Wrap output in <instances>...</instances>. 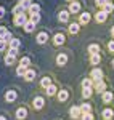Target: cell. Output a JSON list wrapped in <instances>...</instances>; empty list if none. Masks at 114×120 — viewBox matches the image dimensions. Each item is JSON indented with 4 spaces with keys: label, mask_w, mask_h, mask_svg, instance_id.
<instances>
[{
    "label": "cell",
    "mask_w": 114,
    "mask_h": 120,
    "mask_svg": "<svg viewBox=\"0 0 114 120\" xmlns=\"http://www.w3.org/2000/svg\"><path fill=\"white\" fill-rule=\"evenodd\" d=\"M29 19H28V16H26V13H19V15H16L15 16V26H24L26 22H28Z\"/></svg>",
    "instance_id": "cell-1"
},
{
    "label": "cell",
    "mask_w": 114,
    "mask_h": 120,
    "mask_svg": "<svg viewBox=\"0 0 114 120\" xmlns=\"http://www.w3.org/2000/svg\"><path fill=\"white\" fill-rule=\"evenodd\" d=\"M90 77L93 79V82H96V80H103V71H101V69H98V67H95V69H92Z\"/></svg>",
    "instance_id": "cell-2"
},
{
    "label": "cell",
    "mask_w": 114,
    "mask_h": 120,
    "mask_svg": "<svg viewBox=\"0 0 114 120\" xmlns=\"http://www.w3.org/2000/svg\"><path fill=\"white\" fill-rule=\"evenodd\" d=\"M43 104H45V99L42 98V96H35L34 98V101H32V106H34V109H42L43 107Z\"/></svg>",
    "instance_id": "cell-3"
},
{
    "label": "cell",
    "mask_w": 114,
    "mask_h": 120,
    "mask_svg": "<svg viewBox=\"0 0 114 120\" xmlns=\"http://www.w3.org/2000/svg\"><path fill=\"white\" fill-rule=\"evenodd\" d=\"M69 114H71V117L76 120L79 117H82V111H80V107H77V106H72L71 109H69Z\"/></svg>",
    "instance_id": "cell-4"
},
{
    "label": "cell",
    "mask_w": 114,
    "mask_h": 120,
    "mask_svg": "<svg viewBox=\"0 0 114 120\" xmlns=\"http://www.w3.org/2000/svg\"><path fill=\"white\" fill-rule=\"evenodd\" d=\"M35 40H37L39 45H43V43H47V40H48V34L47 32H39Z\"/></svg>",
    "instance_id": "cell-5"
},
{
    "label": "cell",
    "mask_w": 114,
    "mask_h": 120,
    "mask_svg": "<svg viewBox=\"0 0 114 120\" xmlns=\"http://www.w3.org/2000/svg\"><path fill=\"white\" fill-rule=\"evenodd\" d=\"M106 18H108V13H106L105 10H100L98 13L95 15V19H96V22H105Z\"/></svg>",
    "instance_id": "cell-6"
},
{
    "label": "cell",
    "mask_w": 114,
    "mask_h": 120,
    "mask_svg": "<svg viewBox=\"0 0 114 120\" xmlns=\"http://www.w3.org/2000/svg\"><path fill=\"white\" fill-rule=\"evenodd\" d=\"M95 90L98 93H101V94H103V93L106 91V83L103 82V80H96V82H95Z\"/></svg>",
    "instance_id": "cell-7"
},
{
    "label": "cell",
    "mask_w": 114,
    "mask_h": 120,
    "mask_svg": "<svg viewBox=\"0 0 114 120\" xmlns=\"http://www.w3.org/2000/svg\"><path fill=\"white\" fill-rule=\"evenodd\" d=\"M90 22V13H80L79 16V24H88Z\"/></svg>",
    "instance_id": "cell-8"
},
{
    "label": "cell",
    "mask_w": 114,
    "mask_h": 120,
    "mask_svg": "<svg viewBox=\"0 0 114 120\" xmlns=\"http://www.w3.org/2000/svg\"><path fill=\"white\" fill-rule=\"evenodd\" d=\"M56 96H58V101L59 102H64L67 98H69V93H67L66 90H59V91L56 93Z\"/></svg>",
    "instance_id": "cell-9"
},
{
    "label": "cell",
    "mask_w": 114,
    "mask_h": 120,
    "mask_svg": "<svg viewBox=\"0 0 114 120\" xmlns=\"http://www.w3.org/2000/svg\"><path fill=\"white\" fill-rule=\"evenodd\" d=\"M16 96H18V94H16L15 90H8V91L5 93V99H7L8 102H13L15 99H16Z\"/></svg>",
    "instance_id": "cell-10"
},
{
    "label": "cell",
    "mask_w": 114,
    "mask_h": 120,
    "mask_svg": "<svg viewBox=\"0 0 114 120\" xmlns=\"http://www.w3.org/2000/svg\"><path fill=\"white\" fill-rule=\"evenodd\" d=\"M64 40H66V37L63 35V34H56L55 37H53V43L56 46H59V45H63L64 43Z\"/></svg>",
    "instance_id": "cell-11"
},
{
    "label": "cell",
    "mask_w": 114,
    "mask_h": 120,
    "mask_svg": "<svg viewBox=\"0 0 114 120\" xmlns=\"http://www.w3.org/2000/svg\"><path fill=\"white\" fill-rule=\"evenodd\" d=\"M80 11V3L79 2H71L69 5V13H79Z\"/></svg>",
    "instance_id": "cell-12"
},
{
    "label": "cell",
    "mask_w": 114,
    "mask_h": 120,
    "mask_svg": "<svg viewBox=\"0 0 114 120\" xmlns=\"http://www.w3.org/2000/svg\"><path fill=\"white\" fill-rule=\"evenodd\" d=\"M67 29H69V34H72V35H74V34H77V32H79V29H80V24H79V22H71Z\"/></svg>",
    "instance_id": "cell-13"
},
{
    "label": "cell",
    "mask_w": 114,
    "mask_h": 120,
    "mask_svg": "<svg viewBox=\"0 0 114 120\" xmlns=\"http://www.w3.org/2000/svg\"><path fill=\"white\" fill-rule=\"evenodd\" d=\"M35 79V71H32V69H28L26 71V74H24V80H28V82H32Z\"/></svg>",
    "instance_id": "cell-14"
},
{
    "label": "cell",
    "mask_w": 114,
    "mask_h": 120,
    "mask_svg": "<svg viewBox=\"0 0 114 120\" xmlns=\"http://www.w3.org/2000/svg\"><path fill=\"white\" fill-rule=\"evenodd\" d=\"M101 99H103L105 104H109V102L113 101V93L111 91H105L103 94H101Z\"/></svg>",
    "instance_id": "cell-15"
},
{
    "label": "cell",
    "mask_w": 114,
    "mask_h": 120,
    "mask_svg": "<svg viewBox=\"0 0 114 120\" xmlns=\"http://www.w3.org/2000/svg\"><path fill=\"white\" fill-rule=\"evenodd\" d=\"M67 63V56L64 55V53H61V55L56 56V64L58 66H64Z\"/></svg>",
    "instance_id": "cell-16"
},
{
    "label": "cell",
    "mask_w": 114,
    "mask_h": 120,
    "mask_svg": "<svg viewBox=\"0 0 114 120\" xmlns=\"http://www.w3.org/2000/svg\"><path fill=\"white\" fill-rule=\"evenodd\" d=\"M26 115H28V111H26V107H19L18 111H16V119L23 120V119H26Z\"/></svg>",
    "instance_id": "cell-17"
},
{
    "label": "cell",
    "mask_w": 114,
    "mask_h": 120,
    "mask_svg": "<svg viewBox=\"0 0 114 120\" xmlns=\"http://www.w3.org/2000/svg\"><path fill=\"white\" fill-rule=\"evenodd\" d=\"M87 51H88L90 55H95V53H100V45H96V43H92V45H88V48H87Z\"/></svg>",
    "instance_id": "cell-18"
},
{
    "label": "cell",
    "mask_w": 114,
    "mask_h": 120,
    "mask_svg": "<svg viewBox=\"0 0 114 120\" xmlns=\"http://www.w3.org/2000/svg\"><path fill=\"white\" fill-rule=\"evenodd\" d=\"M58 19L61 21V22H67V19H69V11H59V15H58Z\"/></svg>",
    "instance_id": "cell-19"
},
{
    "label": "cell",
    "mask_w": 114,
    "mask_h": 120,
    "mask_svg": "<svg viewBox=\"0 0 114 120\" xmlns=\"http://www.w3.org/2000/svg\"><path fill=\"white\" fill-rule=\"evenodd\" d=\"M101 115H103V119H105V120H111V119H113V115H114V112H113V109H105V111L101 112Z\"/></svg>",
    "instance_id": "cell-20"
},
{
    "label": "cell",
    "mask_w": 114,
    "mask_h": 120,
    "mask_svg": "<svg viewBox=\"0 0 114 120\" xmlns=\"http://www.w3.org/2000/svg\"><path fill=\"white\" fill-rule=\"evenodd\" d=\"M8 43H10V48H11V50H18L19 46H21V42H19L18 38H11Z\"/></svg>",
    "instance_id": "cell-21"
},
{
    "label": "cell",
    "mask_w": 114,
    "mask_h": 120,
    "mask_svg": "<svg viewBox=\"0 0 114 120\" xmlns=\"http://www.w3.org/2000/svg\"><path fill=\"white\" fill-rule=\"evenodd\" d=\"M100 61H101V56H100V53L90 55V63H92V64H100Z\"/></svg>",
    "instance_id": "cell-22"
},
{
    "label": "cell",
    "mask_w": 114,
    "mask_h": 120,
    "mask_svg": "<svg viewBox=\"0 0 114 120\" xmlns=\"http://www.w3.org/2000/svg\"><path fill=\"white\" fill-rule=\"evenodd\" d=\"M80 111H82V114H92V106L88 102H84L80 106Z\"/></svg>",
    "instance_id": "cell-23"
},
{
    "label": "cell",
    "mask_w": 114,
    "mask_h": 120,
    "mask_svg": "<svg viewBox=\"0 0 114 120\" xmlns=\"http://www.w3.org/2000/svg\"><path fill=\"white\" fill-rule=\"evenodd\" d=\"M23 27H24V30H26V32H32V30L35 29V24H34V22L29 19V21L26 22V24H24V26H23Z\"/></svg>",
    "instance_id": "cell-24"
},
{
    "label": "cell",
    "mask_w": 114,
    "mask_h": 120,
    "mask_svg": "<svg viewBox=\"0 0 114 120\" xmlns=\"http://www.w3.org/2000/svg\"><path fill=\"white\" fill-rule=\"evenodd\" d=\"M93 85H95L93 79H84V80H82V86H84V88H92Z\"/></svg>",
    "instance_id": "cell-25"
},
{
    "label": "cell",
    "mask_w": 114,
    "mask_h": 120,
    "mask_svg": "<svg viewBox=\"0 0 114 120\" xmlns=\"http://www.w3.org/2000/svg\"><path fill=\"white\" fill-rule=\"evenodd\" d=\"M45 93H47L48 96H53V94H56V93H58V88L55 86V85H53V83H51V85L48 86L47 90H45Z\"/></svg>",
    "instance_id": "cell-26"
},
{
    "label": "cell",
    "mask_w": 114,
    "mask_h": 120,
    "mask_svg": "<svg viewBox=\"0 0 114 120\" xmlns=\"http://www.w3.org/2000/svg\"><path fill=\"white\" fill-rule=\"evenodd\" d=\"M40 85H42V86H43V88L47 90L48 86L51 85V79H50V77H43V79L40 80Z\"/></svg>",
    "instance_id": "cell-27"
},
{
    "label": "cell",
    "mask_w": 114,
    "mask_h": 120,
    "mask_svg": "<svg viewBox=\"0 0 114 120\" xmlns=\"http://www.w3.org/2000/svg\"><path fill=\"white\" fill-rule=\"evenodd\" d=\"M101 10H105L106 13H111V11L114 10V3H113V2H106V3H105V7H103Z\"/></svg>",
    "instance_id": "cell-28"
},
{
    "label": "cell",
    "mask_w": 114,
    "mask_h": 120,
    "mask_svg": "<svg viewBox=\"0 0 114 120\" xmlns=\"http://www.w3.org/2000/svg\"><path fill=\"white\" fill-rule=\"evenodd\" d=\"M19 64L24 66V67H28V66L31 64V58H29V56H23V58L19 59Z\"/></svg>",
    "instance_id": "cell-29"
},
{
    "label": "cell",
    "mask_w": 114,
    "mask_h": 120,
    "mask_svg": "<svg viewBox=\"0 0 114 120\" xmlns=\"http://www.w3.org/2000/svg\"><path fill=\"white\" fill-rule=\"evenodd\" d=\"M26 71H28V69H26L24 66H21V64H19L18 67H16V74H18L19 77H24V74H26Z\"/></svg>",
    "instance_id": "cell-30"
},
{
    "label": "cell",
    "mask_w": 114,
    "mask_h": 120,
    "mask_svg": "<svg viewBox=\"0 0 114 120\" xmlns=\"http://www.w3.org/2000/svg\"><path fill=\"white\" fill-rule=\"evenodd\" d=\"M19 5H21L24 10H29V8H31V5H32V2H31V0H21Z\"/></svg>",
    "instance_id": "cell-31"
},
{
    "label": "cell",
    "mask_w": 114,
    "mask_h": 120,
    "mask_svg": "<svg viewBox=\"0 0 114 120\" xmlns=\"http://www.w3.org/2000/svg\"><path fill=\"white\" fill-rule=\"evenodd\" d=\"M39 11H40V7H39L37 3H32V5H31V8H29V13H31V15H34V13H39Z\"/></svg>",
    "instance_id": "cell-32"
},
{
    "label": "cell",
    "mask_w": 114,
    "mask_h": 120,
    "mask_svg": "<svg viewBox=\"0 0 114 120\" xmlns=\"http://www.w3.org/2000/svg\"><path fill=\"white\" fill-rule=\"evenodd\" d=\"M15 59H16V56H11V55H7L5 56V64H13L15 63Z\"/></svg>",
    "instance_id": "cell-33"
},
{
    "label": "cell",
    "mask_w": 114,
    "mask_h": 120,
    "mask_svg": "<svg viewBox=\"0 0 114 120\" xmlns=\"http://www.w3.org/2000/svg\"><path fill=\"white\" fill-rule=\"evenodd\" d=\"M19 13H24V8H23V7H21V5H16V7H15V8H13V15H15V16H16V15H19Z\"/></svg>",
    "instance_id": "cell-34"
},
{
    "label": "cell",
    "mask_w": 114,
    "mask_h": 120,
    "mask_svg": "<svg viewBox=\"0 0 114 120\" xmlns=\"http://www.w3.org/2000/svg\"><path fill=\"white\" fill-rule=\"evenodd\" d=\"M31 21H32V22H34V24H37L39 21H40V15H39V13H34V15H31Z\"/></svg>",
    "instance_id": "cell-35"
},
{
    "label": "cell",
    "mask_w": 114,
    "mask_h": 120,
    "mask_svg": "<svg viewBox=\"0 0 114 120\" xmlns=\"http://www.w3.org/2000/svg\"><path fill=\"white\" fill-rule=\"evenodd\" d=\"M82 96L84 98H90L92 96V88H84L82 90Z\"/></svg>",
    "instance_id": "cell-36"
},
{
    "label": "cell",
    "mask_w": 114,
    "mask_h": 120,
    "mask_svg": "<svg viewBox=\"0 0 114 120\" xmlns=\"http://www.w3.org/2000/svg\"><path fill=\"white\" fill-rule=\"evenodd\" d=\"M106 2H109V0H95L96 7H100V8H103V7H105V3H106Z\"/></svg>",
    "instance_id": "cell-37"
},
{
    "label": "cell",
    "mask_w": 114,
    "mask_h": 120,
    "mask_svg": "<svg viewBox=\"0 0 114 120\" xmlns=\"http://www.w3.org/2000/svg\"><path fill=\"white\" fill-rule=\"evenodd\" d=\"M80 119L82 120H93V115H92V114H82Z\"/></svg>",
    "instance_id": "cell-38"
},
{
    "label": "cell",
    "mask_w": 114,
    "mask_h": 120,
    "mask_svg": "<svg viewBox=\"0 0 114 120\" xmlns=\"http://www.w3.org/2000/svg\"><path fill=\"white\" fill-rule=\"evenodd\" d=\"M7 45H8V42H7V40H0V51H3V50L7 48Z\"/></svg>",
    "instance_id": "cell-39"
},
{
    "label": "cell",
    "mask_w": 114,
    "mask_h": 120,
    "mask_svg": "<svg viewBox=\"0 0 114 120\" xmlns=\"http://www.w3.org/2000/svg\"><path fill=\"white\" fill-rule=\"evenodd\" d=\"M108 50H109L111 53H114V40H111V42L108 43Z\"/></svg>",
    "instance_id": "cell-40"
},
{
    "label": "cell",
    "mask_w": 114,
    "mask_h": 120,
    "mask_svg": "<svg viewBox=\"0 0 114 120\" xmlns=\"http://www.w3.org/2000/svg\"><path fill=\"white\" fill-rule=\"evenodd\" d=\"M8 55H11V56H16V55H18V50H11V48H10V50H8Z\"/></svg>",
    "instance_id": "cell-41"
},
{
    "label": "cell",
    "mask_w": 114,
    "mask_h": 120,
    "mask_svg": "<svg viewBox=\"0 0 114 120\" xmlns=\"http://www.w3.org/2000/svg\"><path fill=\"white\" fill-rule=\"evenodd\" d=\"M3 16H5V8L0 7V18H3Z\"/></svg>",
    "instance_id": "cell-42"
},
{
    "label": "cell",
    "mask_w": 114,
    "mask_h": 120,
    "mask_svg": "<svg viewBox=\"0 0 114 120\" xmlns=\"http://www.w3.org/2000/svg\"><path fill=\"white\" fill-rule=\"evenodd\" d=\"M111 35H113V38H114V26L111 27Z\"/></svg>",
    "instance_id": "cell-43"
},
{
    "label": "cell",
    "mask_w": 114,
    "mask_h": 120,
    "mask_svg": "<svg viewBox=\"0 0 114 120\" xmlns=\"http://www.w3.org/2000/svg\"><path fill=\"white\" fill-rule=\"evenodd\" d=\"M0 120H7V119H5V117H3V115H0Z\"/></svg>",
    "instance_id": "cell-44"
},
{
    "label": "cell",
    "mask_w": 114,
    "mask_h": 120,
    "mask_svg": "<svg viewBox=\"0 0 114 120\" xmlns=\"http://www.w3.org/2000/svg\"><path fill=\"white\" fill-rule=\"evenodd\" d=\"M111 64H113V67H114V59H113V63H111Z\"/></svg>",
    "instance_id": "cell-45"
},
{
    "label": "cell",
    "mask_w": 114,
    "mask_h": 120,
    "mask_svg": "<svg viewBox=\"0 0 114 120\" xmlns=\"http://www.w3.org/2000/svg\"><path fill=\"white\" fill-rule=\"evenodd\" d=\"M69 2H76V0H69Z\"/></svg>",
    "instance_id": "cell-46"
},
{
    "label": "cell",
    "mask_w": 114,
    "mask_h": 120,
    "mask_svg": "<svg viewBox=\"0 0 114 120\" xmlns=\"http://www.w3.org/2000/svg\"><path fill=\"white\" fill-rule=\"evenodd\" d=\"M0 40H2V38H0Z\"/></svg>",
    "instance_id": "cell-47"
}]
</instances>
